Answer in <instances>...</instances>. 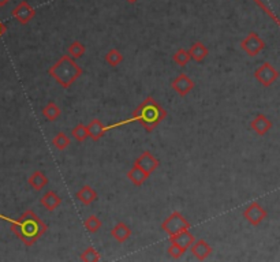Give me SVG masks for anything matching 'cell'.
<instances>
[{
  "label": "cell",
  "mask_w": 280,
  "mask_h": 262,
  "mask_svg": "<svg viewBox=\"0 0 280 262\" xmlns=\"http://www.w3.org/2000/svg\"><path fill=\"white\" fill-rule=\"evenodd\" d=\"M13 232L21 239L25 246L30 247L43 237L47 225L33 211H26L13 224Z\"/></svg>",
  "instance_id": "1"
},
{
  "label": "cell",
  "mask_w": 280,
  "mask_h": 262,
  "mask_svg": "<svg viewBox=\"0 0 280 262\" xmlns=\"http://www.w3.org/2000/svg\"><path fill=\"white\" fill-rule=\"evenodd\" d=\"M167 118V111L153 97H148L137 107L133 119L140 123L148 133H152Z\"/></svg>",
  "instance_id": "2"
},
{
  "label": "cell",
  "mask_w": 280,
  "mask_h": 262,
  "mask_svg": "<svg viewBox=\"0 0 280 262\" xmlns=\"http://www.w3.org/2000/svg\"><path fill=\"white\" fill-rule=\"evenodd\" d=\"M48 74L62 88L67 89L82 75V68L80 64L75 63V59H72L71 56L63 55L54 66L49 67Z\"/></svg>",
  "instance_id": "3"
},
{
  "label": "cell",
  "mask_w": 280,
  "mask_h": 262,
  "mask_svg": "<svg viewBox=\"0 0 280 262\" xmlns=\"http://www.w3.org/2000/svg\"><path fill=\"white\" fill-rule=\"evenodd\" d=\"M162 229L166 233H168L170 237H174L176 233L182 232L185 229H190L191 224L190 221L186 220L182 216L181 212H172L166 220L162 223Z\"/></svg>",
  "instance_id": "4"
},
{
  "label": "cell",
  "mask_w": 280,
  "mask_h": 262,
  "mask_svg": "<svg viewBox=\"0 0 280 262\" xmlns=\"http://www.w3.org/2000/svg\"><path fill=\"white\" fill-rule=\"evenodd\" d=\"M254 78L259 81L263 86L269 88V86H272V85L275 84L276 81H277V78H279V71H277L269 62H264V63L261 64L260 67H257V70L254 71Z\"/></svg>",
  "instance_id": "5"
},
{
  "label": "cell",
  "mask_w": 280,
  "mask_h": 262,
  "mask_svg": "<svg viewBox=\"0 0 280 262\" xmlns=\"http://www.w3.org/2000/svg\"><path fill=\"white\" fill-rule=\"evenodd\" d=\"M241 48L246 52L250 58H256L260 52L265 48V41L260 37L256 32H250L246 37L241 41Z\"/></svg>",
  "instance_id": "6"
},
{
  "label": "cell",
  "mask_w": 280,
  "mask_h": 262,
  "mask_svg": "<svg viewBox=\"0 0 280 262\" xmlns=\"http://www.w3.org/2000/svg\"><path fill=\"white\" fill-rule=\"evenodd\" d=\"M267 211L264 209L259 202H251L249 206L243 211V217L245 220L253 227H257L267 219Z\"/></svg>",
  "instance_id": "7"
},
{
  "label": "cell",
  "mask_w": 280,
  "mask_h": 262,
  "mask_svg": "<svg viewBox=\"0 0 280 262\" xmlns=\"http://www.w3.org/2000/svg\"><path fill=\"white\" fill-rule=\"evenodd\" d=\"M11 15H13L14 19H17L21 25H28V23L36 17V10H34L26 0H23L19 5L15 6V9L11 11Z\"/></svg>",
  "instance_id": "8"
},
{
  "label": "cell",
  "mask_w": 280,
  "mask_h": 262,
  "mask_svg": "<svg viewBox=\"0 0 280 262\" xmlns=\"http://www.w3.org/2000/svg\"><path fill=\"white\" fill-rule=\"evenodd\" d=\"M171 88H172L181 97H185V96H187V94L190 93L191 90L194 89V81L191 80L189 75H186V74H179V75L172 81Z\"/></svg>",
  "instance_id": "9"
},
{
  "label": "cell",
  "mask_w": 280,
  "mask_h": 262,
  "mask_svg": "<svg viewBox=\"0 0 280 262\" xmlns=\"http://www.w3.org/2000/svg\"><path fill=\"white\" fill-rule=\"evenodd\" d=\"M136 164L140 165L141 168L144 169L145 172L148 173L149 176H150V175H152L157 168H159L160 163H159V160H157L156 157L153 156L152 153L148 152V150H145V152H142L140 156L137 157Z\"/></svg>",
  "instance_id": "10"
},
{
  "label": "cell",
  "mask_w": 280,
  "mask_h": 262,
  "mask_svg": "<svg viewBox=\"0 0 280 262\" xmlns=\"http://www.w3.org/2000/svg\"><path fill=\"white\" fill-rule=\"evenodd\" d=\"M190 251L198 261H204L212 254V247H211V245L207 241L199 239V241H195L193 243V246L190 247Z\"/></svg>",
  "instance_id": "11"
},
{
  "label": "cell",
  "mask_w": 280,
  "mask_h": 262,
  "mask_svg": "<svg viewBox=\"0 0 280 262\" xmlns=\"http://www.w3.org/2000/svg\"><path fill=\"white\" fill-rule=\"evenodd\" d=\"M272 126H273V124H272V122L264 114H259L250 122L251 130L254 131L256 134H259V136H261V137L265 136L268 131L271 130Z\"/></svg>",
  "instance_id": "12"
},
{
  "label": "cell",
  "mask_w": 280,
  "mask_h": 262,
  "mask_svg": "<svg viewBox=\"0 0 280 262\" xmlns=\"http://www.w3.org/2000/svg\"><path fill=\"white\" fill-rule=\"evenodd\" d=\"M75 197L77 199H78L82 205H85V206H88V205H90V203H93L94 201L98 198L97 191L94 190L92 186H89V185L82 186L80 190L77 191Z\"/></svg>",
  "instance_id": "13"
},
{
  "label": "cell",
  "mask_w": 280,
  "mask_h": 262,
  "mask_svg": "<svg viewBox=\"0 0 280 262\" xmlns=\"http://www.w3.org/2000/svg\"><path fill=\"white\" fill-rule=\"evenodd\" d=\"M170 239L171 243H176L178 246H181L183 249V251H187L195 242L194 235H193L189 229H185V231L176 233L174 237H170Z\"/></svg>",
  "instance_id": "14"
},
{
  "label": "cell",
  "mask_w": 280,
  "mask_h": 262,
  "mask_svg": "<svg viewBox=\"0 0 280 262\" xmlns=\"http://www.w3.org/2000/svg\"><path fill=\"white\" fill-rule=\"evenodd\" d=\"M111 237L114 238L115 241L119 243H124L129 238L132 237V229L126 223L123 221H119L115 224V227L111 229Z\"/></svg>",
  "instance_id": "15"
},
{
  "label": "cell",
  "mask_w": 280,
  "mask_h": 262,
  "mask_svg": "<svg viewBox=\"0 0 280 262\" xmlns=\"http://www.w3.org/2000/svg\"><path fill=\"white\" fill-rule=\"evenodd\" d=\"M128 178H129V180H130L133 185H134V186L141 187L145 182H146V180H148L149 175L145 172L144 169L141 168L140 165L134 163V165L132 167V169H130V171L128 172Z\"/></svg>",
  "instance_id": "16"
},
{
  "label": "cell",
  "mask_w": 280,
  "mask_h": 262,
  "mask_svg": "<svg viewBox=\"0 0 280 262\" xmlns=\"http://www.w3.org/2000/svg\"><path fill=\"white\" fill-rule=\"evenodd\" d=\"M40 203H41V206H44L47 211H55L58 207L60 206V203H62V198L59 197L58 193L55 191H47L45 194L41 197L40 199Z\"/></svg>",
  "instance_id": "17"
},
{
  "label": "cell",
  "mask_w": 280,
  "mask_h": 262,
  "mask_svg": "<svg viewBox=\"0 0 280 262\" xmlns=\"http://www.w3.org/2000/svg\"><path fill=\"white\" fill-rule=\"evenodd\" d=\"M48 182H49L48 176L43 171H34L29 176V179H28V185L36 191L43 190L44 187L48 185Z\"/></svg>",
  "instance_id": "18"
},
{
  "label": "cell",
  "mask_w": 280,
  "mask_h": 262,
  "mask_svg": "<svg viewBox=\"0 0 280 262\" xmlns=\"http://www.w3.org/2000/svg\"><path fill=\"white\" fill-rule=\"evenodd\" d=\"M189 52H190L191 60H194V62H197V63L204 62V60L207 59V56L209 55L208 48L205 47L204 44H202L201 41H195L194 44L190 47Z\"/></svg>",
  "instance_id": "19"
},
{
  "label": "cell",
  "mask_w": 280,
  "mask_h": 262,
  "mask_svg": "<svg viewBox=\"0 0 280 262\" xmlns=\"http://www.w3.org/2000/svg\"><path fill=\"white\" fill-rule=\"evenodd\" d=\"M107 127L103 124V122L100 119H94L88 124V134H89V138H92V141H98L100 138H103V136L106 134Z\"/></svg>",
  "instance_id": "20"
},
{
  "label": "cell",
  "mask_w": 280,
  "mask_h": 262,
  "mask_svg": "<svg viewBox=\"0 0 280 262\" xmlns=\"http://www.w3.org/2000/svg\"><path fill=\"white\" fill-rule=\"evenodd\" d=\"M60 114H62V110L59 108L58 104H55L54 101H48V104L43 108V115L44 118L49 120V122H55L56 119L59 118Z\"/></svg>",
  "instance_id": "21"
},
{
  "label": "cell",
  "mask_w": 280,
  "mask_h": 262,
  "mask_svg": "<svg viewBox=\"0 0 280 262\" xmlns=\"http://www.w3.org/2000/svg\"><path fill=\"white\" fill-rule=\"evenodd\" d=\"M84 227H85L86 231H89L90 233H94L101 229L103 221L98 219L97 216L90 215L89 217H86L85 220H84Z\"/></svg>",
  "instance_id": "22"
},
{
  "label": "cell",
  "mask_w": 280,
  "mask_h": 262,
  "mask_svg": "<svg viewBox=\"0 0 280 262\" xmlns=\"http://www.w3.org/2000/svg\"><path fill=\"white\" fill-rule=\"evenodd\" d=\"M86 48L81 41H74L70 44L68 47V55L71 56L72 59H81L82 56L85 55Z\"/></svg>",
  "instance_id": "23"
},
{
  "label": "cell",
  "mask_w": 280,
  "mask_h": 262,
  "mask_svg": "<svg viewBox=\"0 0 280 262\" xmlns=\"http://www.w3.org/2000/svg\"><path fill=\"white\" fill-rule=\"evenodd\" d=\"M71 136L72 138L75 141H78V142H84V141H86V138L89 137V134H88V126H85L84 123H78V124L72 128Z\"/></svg>",
  "instance_id": "24"
},
{
  "label": "cell",
  "mask_w": 280,
  "mask_h": 262,
  "mask_svg": "<svg viewBox=\"0 0 280 262\" xmlns=\"http://www.w3.org/2000/svg\"><path fill=\"white\" fill-rule=\"evenodd\" d=\"M172 60H174L178 66H181V67H185V66L191 60L190 52L186 51V49H183V48H179L178 51L174 54V56H172Z\"/></svg>",
  "instance_id": "25"
},
{
  "label": "cell",
  "mask_w": 280,
  "mask_h": 262,
  "mask_svg": "<svg viewBox=\"0 0 280 262\" xmlns=\"http://www.w3.org/2000/svg\"><path fill=\"white\" fill-rule=\"evenodd\" d=\"M52 144L55 146L58 150H64V149H67L71 144V140L68 138V136H66L64 133H58L55 137H54V140H52Z\"/></svg>",
  "instance_id": "26"
},
{
  "label": "cell",
  "mask_w": 280,
  "mask_h": 262,
  "mask_svg": "<svg viewBox=\"0 0 280 262\" xmlns=\"http://www.w3.org/2000/svg\"><path fill=\"white\" fill-rule=\"evenodd\" d=\"M106 62L112 67H116L119 64L123 62V55L122 52H119L118 49H110V51L106 54Z\"/></svg>",
  "instance_id": "27"
},
{
  "label": "cell",
  "mask_w": 280,
  "mask_h": 262,
  "mask_svg": "<svg viewBox=\"0 0 280 262\" xmlns=\"http://www.w3.org/2000/svg\"><path fill=\"white\" fill-rule=\"evenodd\" d=\"M80 259L84 262H97L100 261V254L94 247H88V249L82 251Z\"/></svg>",
  "instance_id": "28"
},
{
  "label": "cell",
  "mask_w": 280,
  "mask_h": 262,
  "mask_svg": "<svg viewBox=\"0 0 280 262\" xmlns=\"http://www.w3.org/2000/svg\"><path fill=\"white\" fill-rule=\"evenodd\" d=\"M167 251H168V255H170L171 258H174V259H179V258L183 255V253H185L182 247L176 245V243H171V246L168 247Z\"/></svg>",
  "instance_id": "29"
},
{
  "label": "cell",
  "mask_w": 280,
  "mask_h": 262,
  "mask_svg": "<svg viewBox=\"0 0 280 262\" xmlns=\"http://www.w3.org/2000/svg\"><path fill=\"white\" fill-rule=\"evenodd\" d=\"M5 33H6V26L5 23H2V21H0V37H2Z\"/></svg>",
  "instance_id": "30"
},
{
  "label": "cell",
  "mask_w": 280,
  "mask_h": 262,
  "mask_svg": "<svg viewBox=\"0 0 280 262\" xmlns=\"http://www.w3.org/2000/svg\"><path fill=\"white\" fill-rule=\"evenodd\" d=\"M11 0H0V7H5L7 3H10Z\"/></svg>",
  "instance_id": "31"
},
{
  "label": "cell",
  "mask_w": 280,
  "mask_h": 262,
  "mask_svg": "<svg viewBox=\"0 0 280 262\" xmlns=\"http://www.w3.org/2000/svg\"><path fill=\"white\" fill-rule=\"evenodd\" d=\"M126 2H128V3H137V2H138V0H126Z\"/></svg>",
  "instance_id": "32"
}]
</instances>
